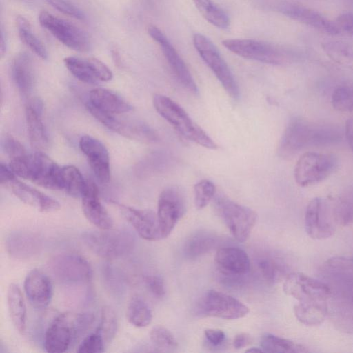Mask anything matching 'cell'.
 <instances>
[{"label": "cell", "mask_w": 353, "mask_h": 353, "mask_svg": "<svg viewBox=\"0 0 353 353\" xmlns=\"http://www.w3.org/2000/svg\"><path fill=\"white\" fill-rule=\"evenodd\" d=\"M152 103L156 111L183 137L205 148H217L215 142L174 101L167 96L156 94L153 96Z\"/></svg>", "instance_id": "3957f363"}, {"label": "cell", "mask_w": 353, "mask_h": 353, "mask_svg": "<svg viewBox=\"0 0 353 353\" xmlns=\"http://www.w3.org/2000/svg\"><path fill=\"white\" fill-rule=\"evenodd\" d=\"M3 145L10 161L28 154L23 145L11 135L5 137Z\"/></svg>", "instance_id": "7dc6e473"}, {"label": "cell", "mask_w": 353, "mask_h": 353, "mask_svg": "<svg viewBox=\"0 0 353 353\" xmlns=\"http://www.w3.org/2000/svg\"><path fill=\"white\" fill-rule=\"evenodd\" d=\"M23 288L30 305L37 309H44L50 304L53 288L49 277L42 271L33 269L26 275Z\"/></svg>", "instance_id": "7402d4cb"}, {"label": "cell", "mask_w": 353, "mask_h": 353, "mask_svg": "<svg viewBox=\"0 0 353 353\" xmlns=\"http://www.w3.org/2000/svg\"><path fill=\"white\" fill-rule=\"evenodd\" d=\"M214 262L219 271L225 276H243L249 272L250 268L247 253L234 246L223 247L218 250Z\"/></svg>", "instance_id": "cb8c5ba5"}, {"label": "cell", "mask_w": 353, "mask_h": 353, "mask_svg": "<svg viewBox=\"0 0 353 353\" xmlns=\"http://www.w3.org/2000/svg\"><path fill=\"white\" fill-rule=\"evenodd\" d=\"M6 250L13 259L26 260L38 254L42 248L40 239L27 231L10 232L5 241Z\"/></svg>", "instance_id": "d4e9b609"}, {"label": "cell", "mask_w": 353, "mask_h": 353, "mask_svg": "<svg viewBox=\"0 0 353 353\" xmlns=\"http://www.w3.org/2000/svg\"><path fill=\"white\" fill-rule=\"evenodd\" d=\"M260 345L265 352L301 353L309 351L299 343L270 333L261 336Z\"/></svg>", "instance_id": "e575fe53"}, {"label": "cell", "mask_w": 353, "mask_h": 353, "mask_svg": "<svg viewBox=\"0 0 353 353\" xmlns=\"http://www.w3.org/2000/svg\"><path fill=\"white\" fill-rule=\"evenodd\" d=\"M61 169L41 152L30 154L26 179L50 190H61Z\"/></svg>", "instance_id": "e0dca14e"}, {"label": "cell", "mask_w": 353, "mask_h": 353, "mask_svg": "<svg viewBox=\"0 0 353 353\" xmlns=\"http://www.w3.org/2000/svg\"><path fill=\"white\" fill-rule=\"evenodd\" d=\"M215 208L233 237L239 242L245 241L256 223V213L224 196L216 198Z\"/></svg>", "instance_id": "8992f818"}, {"label": "cell", "mask_w": 353, "mask_h": 353, "mask_svg": "<svg viewBox=\"0 0 353 353\" xmlns=\"http://www.w3.org/2000/svg\"><path fill=\"white\" fill-rule=\"evenodd\" d=\"M64 64L70 72L81 81L89 83H97V79L88 58L67 57L63 59Z\"/></svg>", "instance_id": "f35d334b"}, {"label": "cell", "mask_w": 353, "mask_h": 353, "mask_svg": "<svg viewBox=\"0 0 353 353\" xmlns=\"http://www.w3.org/2000/svg\"><path fill=\"white\" fill-rule=\"evenodd\" d=\"M193 44L201 58L213 72L225 92L234 99L239 98L238 84L215 45L200 33L193 35Z\"/></svg>", "instance_id": "ba28073f"}, {"label": "cell", "mask_w": 353, "mask_h": 353, "mask_svg": "<svg viewBox=\"0 0 353 353\" xmlns=\"http://www.w3.org/2000/svg\"><path fill=\"white\" fill-rule=\"evenodd\" d=\"M185 209V199L179 188L168 187L161 192L157 214L163 239L173 230L184 214Z\"/></svg>", "instance_id": "9a60e30c"}, {"label": "cell", "mask_w": 353, "mask_h": 353, "mask_svg": "<svg viewBox=\"0 0 353 353\" xmlns=\"http://www.w3.org/2000/svg\"><path fill=\"white\" fill-rule=\"evenodd\" d=\"M82 210L86 219L100 230L111 229L113 220L100 201L97 186L88 181L82 197Z\"/></svg>", "instance_id": "603a6c76"}, {"label": "cell", "mask_w": 353, "mask_h": 353, "mask_svg": "<svg viewBox=\"0 0 353 353\" xmlns=\"http://www.w3.org/2000/svg\"><path fill=\"white\" fill-rule=\"evenodd\" d=\"M351 1H353V0H351Z\"/></svg>", "instance_id": "680465c9"}, {"label": "cell", "mask_w": 353, "mask_h": 353, "mask_svg": "<svg viewBox=\"0 0 353 353\" xmlns=\"http://www.w3.org/2000/svg\"><path fill=\"white\" fill-rule=\"evenodd\" d=\"M79 148L96 178L101 183H108L110 179V155L105 145L91 136L85 135L79 141Z\"/></svg>", "instance_id": "ffe728a7"}, {"label": "cell", "mask_w": 353, "mask_h": 353, "mask_svg": "<svg viewBox=\"0 0 353 353\" xmlns=\"http://www.w3.org/2000/svg\"><path fill=\"white\" fill-rule=\"evenodd\" d=\"M337 165V158L333 154L305 152L296 161L294 179L302 187L317 184L330 176L336 170Z\"/></svg>", "instance_id": "52a82bcc"}, {"label": "cell", "mask_w": 353, "mask_h": 353, "mask_svg": "<svg viewBox=\"0 0 353 353\" xmlns=\"http://www.w3.org/2000/svg\"><path fill=\"white\" fill-rule=\"evenodd\" d=\"M16 24L22 42L41 59H47L48 57L47 50L32 32L30 22L23 16H18L16 18Z\"/></svg>", "instance_id": "d590c367"}, {"label": "cell", "mask_w": 353, "mask_h": 353, "mask_svg": "<svg viewBox=\"0 0 353 353\" xmlns=\"http://www.w3.org/2000/svg\"><path fill=\"white\" fill-rule=\"evenodd\" d=\"M258 268L265 280L274 283L279 279L282 274L281 268L274 259L264 257L259 260Z\"/></svg>", "instance_id": "ee69618b"}, {"label": "cell", "mask_w": 353, "mask_h": 353, "mask_svg": "<svg viewBox=\"0 0 353 353\" xmlns=\"http://www.w3.org/2000/svg\"><path fill=\"white\" fill-rule=\"evenodd\" d=\"M331 103L336 110L353 112V85L336 88L331 97Z\"/></svg>", "instance_id": "ab89813d"}, {"label": "cell", "mask_w": 353, "mask_h": 353, "mask_svg": "<svg viewBox=\"0 0 353 353\" xmlns=\"http://www.w3.org/2000/svg\"><path fill=\"white\" fill-rule=\"evenodd\" d=\"M341 138V130L335 125L294 117L281 135L277 153L281 158L289 159L305 149L333 144Z\"/></svg>", "instance_id": "6da1fadb"}, {"label": "cell", "mask_w": 353, "mask_h": 353, "mask_svg": "<svg viewBox=\"0 0 353 353\" xmlns=\"http://www.w3.org/2000/svg\"><path fill=\"white\" fill-rule=\"evenodd\" d=\"M149 35L160 46L161 51L176 79L189 92L199 94L197 85L185 63L165 34L156 26L148 27Z\"/></svg>", "instance_id": "5bb4252c"}, {"label": "cell", "mask_w": 353, "mask_h": 353, "mask_svg": "<svg viewBox=\"0 0 353 353\" xmlns=\"http://www.w3.org/2000/svg\"><path fill=\"white\" fill-rule=\"evenodd\" d=\"M119 210L124 219L142 239L150 241L163 239L157 214L124 205H119Z\"/></svg>", "instance_id": "44dd1931"}, {"label": "cell", "mask_w": 353, "mask_h": 353, "mask_svg": "<svg viewBox=\"0 0 353 353\" xmlns=\"http://www.w3.org/2000/svg\"><path fill=\"white\" fill-rule=\"evenodd\" d=\"M251 336L246 333H240L234 337L233 346L236 349H241L251 343Z\"/></svg>", "instance_id": "db71d44e"}, {"label": "cell", "mask_w": 353, "mask_h": 353, "mask_svg": "<svg viewBox=\"0 0 353 353\" xmlns=\"http://www.w3.org/2000/svg\"><path fill=\"white\" fill-rule=\"evenodd\" d=\"M76 340L73 314H60L46 330L44 348L48 352H64Z\"/></svg>", "instance_id": "d6986e66"}, {"label": "cell", "mask_w": 353, "mask_h": 353, "mask_svg": "<svg viewBox=\"0 0 353 353\" xmlns=\"http://www.w3.org/2000/svg\"><path fill=\"white\" fill-rule=\"evenodd\" d=\"M83 243L96 255L105 259L122 257L133 249L134 235L125 230H90L81 235Z\"/></svg>", "instance_id": "277c9868"}, {"label": "cell", "mask_w": 353, "mask_h": 353, "mask_svg": "<svg viewBox=\"0 0 353 353\" xmlns=\"http://www.w3.org/2000/svg\"><path fill=\"white\" fill-rule=\"evenodd\" d=\"M117 319L114 311L109 306L102 309L101 318L97 331L101 334L105 344L112 342L117 330Z\"/></svg>", "instance_id": "60d3db41"}, {"label": "cell", "mask_w": 353, "mask_h": 353, "mask_svg": "<svg viewBox=\"0 0 353 353\" xmlns=\"http://www.w3.org/2000/svg\"><path fill=\"white\" fill-rule=\"evenodd\" d=\"M345 135L350 148L353 151V118H350L346 121Z\"/></svg>", "instance_id": "11a10c76"}, {"label": "cell", "mask_w": 353, "mask_h": 353, "mask_svg": "<svg viewBox=\"0 0 353 353\" xmlns=\"http://www.w3.org/2000/svg\"><path fill=\"white\" fill-rule=\"evenodd\" d=\"M86 181L79 170L74 165H65L61 169V187L70 196L82 197L87 187Z\"/></svg>", "instance_id": "1f68e13d"}, {"label": "cell", "mask_w": 353, "mask_h": 353, "mask_svg": "<svg viewBox=\"0 0 353 353\" xmlns=\"http://www.w3.org/2000/svg\"><path fill=\"white\" fill-rule=\"evenodd\" d=\"M7 303L11 321L20 333L26 329V308L19 287L10 284L7 291Z\"/></svg>", "instance_id": "f546056e"}, {"label": "cell", "mask_w": 353, "mask_h": 353, "mask_svg": "<svg viewBox=\"0 0 353 353\" xmlns=\"http://www.w3.org/2000/svg\"><path fill=\"white\" fill-rule=\"evenodd\" d=\"M150 337L154 345L161 351H174L178 347L174 336L162 326L154 327L150 332Z\"/></svg>", "instance_id": "b9f144b4"}, {"label": "cell", "mask_w": 353, "mask_h": 353, "mask_svg": "<svg viewBox=\"0 0 353 353\" xmlns=\"http://www.w3.org/2000/svg\"><path fill=\"white\" fill-rule=\"evenodd\" d=\"M222 44L239 57L270 65H288L295 59L293 53L281 46L254 39H225Z\"/></svg>", "instance_id": "5b68a950"}, {"label": "cell", "mask_w": 353, "mask_h": 353, "mask_svg": "<svg viewBox=\"0 0 353 353\" xmlns=\"http://www.w3.org/2000/svg\"><path fill=\"white\" fill-rule=\"evenodd\" d=\"M94 108L110 114H119L131 110V105L112 91L96 88L89 93V103Z\"/></svg>", "instance_id": "4316f807"}, {"label": "cell", "mask_w": 353, "mask_h": 353, "mask_svg": "<svg viewBox=\"0 0 353 353\" xmlns=\"http://www.w3.org/2000/svg\"><path fill=\"white\" fill-rule=\"evenodd\" d=\"M7 50V39L6 33L3 30V28H1V46H0V53L1 57H3L6 53Z\"/></svg>", "instance_id": "9f6ffc18"}, {"label": "cell", "mask_w": 353, "mask_h": 353, "mask_svg": "<svg viewBox=\"0 0 353 353\" xmlns=\"http://www.w3.org/2000/svg\"><path fill=\"white\" fill-rule=\"evenodd\" d=\"M203 17L210 23L221 29L230 26V18L221 8L212 0H192Z\"/></svg>", "instance_id": "8d00e7d4"}, {"label": "cell", "mask_w": 353, "mask_h": 353, "mask_svg": "<svg viewBox=\"0 0 353 353\" xmlns=\"http://www.w3.org/2000/svg\"><path fill=\"white\" fill-rule=\"evenodd\" d=\"M12 75L15 85L23 94L32 90L34 83V70L32 58L26 52H20L13 59Z\"/></svg>", "instance_id": "f1b7e54d"}, {"label": "cell", "mask_w": 353, "mask_h": 353, "mask_svg": "<svg viewBox=\"0 0 353 353\" xmlns=\"http://www.w3.org/2000/svg\"><path fill=\"white\" fill-rule=\"evenodd\" d=\"M52 275L65 284H84L92 278V270L82 256L76 253H61L53 256L48 263Z\"/></svg>", "instance_id": "9c48e42d"}, {"label": "cell", "mask_w": 353, "mask_h": 353, "mask_svg": "<svg viewBox=\"0 0 353 353\" xmlns=\"http://www.w3.org/2000/svg\"><path fill=\"white\" fill-rule=\"evenodd\" d=\"M105 342L101 334L97 330L85 337L77 350L79 353H101L104 351Z\"/></svg>", "instance_id": "f6af8a7d"}, {"label": "cell", "mask_w": 353, "mask_h": 353, "mask_svg": "<svg viewBox=\"0 0 353 353\" xmlns=\"http://www.w3.org/2000/svg\"><path fill=\"white\" fill-rule=\"evenodd\" d=\"M283 287L284 292L298 300L299 303H327L332 294L328 284L300 272L288 275Z\"/></svg>", "instance_id": "30bf717a"}, {"label": "cell", "mask_w": 353, "mask_h": 353, "mask_svg": "<svg viewBox=\"0 0 353 353\" xmlns=\"http://www.w3.org/2000/svg\"><path fill=\"white\" fill-rule=\"evenodd\" d=\"M216 194V186L213 182L203 179L194 186V204L198 210L204 208Z\"/></svg>", "instance_id": "7bdbcfd3"}, {"label": "cell", "mask_w": 353, "mask_h": 353, "mask_svg": "<svg viewBox=\"0 0 353 353\" xmlns=\"http://www.w3.org/2000/svg\"><path fill=\"white\" fill-rule=\"evenodd\" d=\"M335 23L340 32H345L353 37V13L343 12L335 20Z\"/></svg>", "instance_id": "f907efd6"}, {"label": "cell", "mask_w": 353, "mask_h": 353, "mask_svg": "<svg viewBox=\"0 0 353 353\" xmlns=\"http://www.w3.org/2000/svg\"><path fill=\"white\" fill-rule=\"evenodd\" d=\"M296 319L303 324L315 326L320 325L327 314V303H298L294 307Z\"/></svg>", "instance_id": "836d02e7"}, {"label": "cell", "mask_w": 353, "mask_h": 353, "mask_svg": "<svg viewBox=\"0 0 353 353\" xmlns=\"http://www.w3.org/2000/svg\"><path fill=\"white\" fill-rule=\"evenodd\" d=\"M48 4L63 14L74 19L83 21L85 19L84 12L74 4L68 0H44Z\"/></svg>", "instance_id": "bcb514c9"}, {"label": "cell", "mask_w": 353, "mask_h": 353, "mask_svg": "<svg viewBox=\"0 0 353 353\" xmlns=\"http://www.w3.org/2000/svg\"><path fill=\"white\" fill-rule=\"evenodd\" d=\"M143 282L150 292L156 297H162L165 293V285L163 279L159 275L150 274L143 277Z\"/></svg>", "instance_id": "c3c4849f"}, {"label": "cell", "mask_w": 353, "mask_h": 353, "mask_svg": "<svg viewBox=\"0 0 353 353\" xmlns=\"http://www.w3.org/2000/svg\"><path fill=\"white\" fill-rule=\"evenodd\" d=\"M126 314L128 321L137 327L148 326L152 319L149 305L142 297L138 295L130 299Z\"/></svg>", "instance_id": "74e56055"}, {"label": "cell", "mask_w": 353, "mask_h": 353, "mask_svg": "<svg viewBox=\"0 0 353 353\" xmlns=\"http://www.w3.org/2000/svg\"><path fill=\"white\" fill-rule=\"evenodd\" d=\"M322 48L335 63L353 70V43L344 41H328L322 43Z\"/></svg>", "instance_id": "d6a6232c"}, {"label": "cell", "mask_w": 353, "mask_h": 353, "mask_svg": "<svg viewBox=\"0 0 353 353\" xmlns=\"http://www.w3.org/2000/svg\"><path fill=\"white\" fill-rule=\"evenodd\" d=\"M42 105L38 101H33L26 108V120L30 142L37 150L45 149L48 138L41 120Z\"/></svg>", "instance_id": "83f0119b"}, {"label": "cell", "mask_w": 353, "mask_h": 353, "mask_svg": "<svg viewBox=\"0 0 353 353\" xmlns=\"http://www.w3.org/2000/svg\"><path fill=\"white\" fill-rule=\"evenodd\" d=\"M326 277L342 303L353 310V258L335 257L325 265Z\"/></svg>", "instance_id": "4fadbf2b"}, {"label": "cell", "mask_w": 353, "mask_h": 353, "mask_svg": "<svg viewBox=\"0 0 353 353\" xmlns=\"http://www.w3.org/2000/svg\"><path fill=\"white\" fill-rule=\"evenodd\" d=\"M87 108L103 125L122 136L144 143H154L158 140L155 131L145 123L119 120L113 114L102 112L89 104Z\"/></svg>", "instance_id": "2e32d148"}, {"label": "cell", "mask_w": 353, "mask_h": 353, "mask_svg": "<svg viewBox=\"0 0 353 353\" xmlns=\"http://www.w3.org/2000/svg\"><path fill=\"white\" fill-rule=\"evenodd\" d=\"M245 352H263L264 351L261 348L252 347L247 350Z\"/></svg>", "instance_id": "6f0895ef"}, {"label": "cell", "mask_w": 353, "mask_h": 353, "mask_svg": "<svg viewBox=\"0 0 353 353\" xmlns=\"http://www.w3.org/2000/svg\"><path fill=\"white\" fill-rule=\"evenodd\" d=\"M350 216V212L345 204L325 198H314L305 210L306 232L314 239H327L334 233L335 223H347Z\"/></svg>", "instance_id": "7a4b0ae2"}, {"label": "cell", "mask_w": 353, "mask_h": 353, "mask_svg": "<svg viewBox=\"0 0 353 353\" xmlns=\"http://www.w3.org/2000/svg\"><path fill=\"white\" fill-rule=\"evenodd\" d=\"M41 26L68 48L80 52H88L91 42L88 34L74 24L46 11L39 15Z\"/></svg>", "instance_id": "8fae6325"}, {"label": "cell", "mask_w": 353, "mask_h": 353, "mask_svg": "<svg viewBox=\"0 0 353 353\" xmlns=\"http://www.w3.org/2000/svg\"><path fill=\"white\" fill-rule=\"evenodd\" d=\"M88 60L98 81H108L112 79V71L103 62L94 57H88Z\"/></svg>", "instance_id": "681fc988"}, {"label": "cell", "mask_w": 353, "mask_h": 353, "mask_svg": "<svg viewBox=\"0 0 353 353\" xmlns=\"http://www.w3.org/2000/svg\"><path fill=\"white\" fill-rule=\"evenodd\" d=\"M15 179V174L10 166L1 163L0 165V183L1 185H7Z\"/></svg>", "instance_id": "f5cc1de1"}, {"label": "cell", "mask_w": 353, "mask_h": 353, "mask_svg": "<svg viewBox=\"0 0 353 353\" xmlns=\"http://www.w3.org/2000/svg\"><path fill=\"white\" fill-rule=\"evenodd\" d=\"M207 341L214 346L220 345L225 340L224 332L219 329H207L204 331Z\"/></svg>", "instance_id": "816d5d0a"}, {"label": "cell", "mask_w": 353, "mask_h": 353, "mask_svg": "<svg viewBox=\"0 0 353 353\" xmlns=\"http://www.w3.org/2000/svg\"><path fill=\"white\" fill-rule=\"evenodd\" d=\"M22 202L43 212L58 210L60 203L54 199L32 188L16 178L6 185Z\"/></svg>", "instance_id": "484cf974"}, {"label": "cell", "mask_w": 353, "mask_h": 353, "mask_svg": "<svg viewBox=\"0 0 353 353\" xmlns=\"http://www.w3.org/2000/svg\"><path fill=\"white\" fill-rule=\"evenodd\" d=\"M217 244V236L214 234L202 231L194 234L185 243L183 252L190 259H195L205 254Z\"/></svg>", "instance_id": "4dcf8cb0"}, {"label": "cell", "mask_w": 353, "mask_h": 353, "mask_svg": "<svg viewBox=\"0 0 353 353\" xmlns=\"http://www.w3.org/2000/svg\"><path fill=\"white\" fill-rule=\"evenodd\" d=\"M199 312L207 316L237 319L246 316L248 307L238 299L215 290H208L201 298Z\"/></svg>", "instance_id": "7c38bea8"}, {"label": "cell", "mask_w": 353, "mask_h": 353, "mask_svg": "<svg viewBox=\"0 0 353 353\" xmlns=\"http://www.w3.org/2000/svg\"><path fill=\"white\" fill-rule=\"evenodd\" d=\"M275 7L276 10L285 16L324 34L336 35L341 32L335 21L310 8L289 2L276 3Z\"/></svg>", "instance_id": "ac0fdd59"}]
</instances>
